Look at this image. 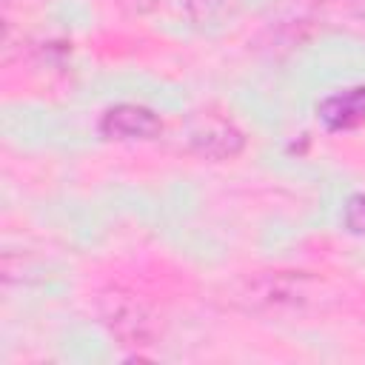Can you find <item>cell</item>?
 Returning <instances> with one entry per match:
<instances>
[{
	"instance_id": "obj_3",
	"label": "cell",
	"mask_w": 365,
	"mask_h": 365,
	"mask_svg": "<svg viewBox=\"0 0 365 365\" xmlns=\"http://www.w3.org/2000/svg\"><path fill=\"white\" fill-rule=\"evenodd\" d=\"M317 120L328 131H351L365 123V86H354L336 94H328L317 106Z\"/></svg>"
},
{
	"instance_id": "obj_7",
	"label": "cell",
	"mask_w": 365,
	"mask_h": 365,
	"mask_svg": "<svg viewBox=\"0 0 365 365\" xmlns=\"http://www.w3.org/2000/svg\"><path fill=\"white\" fill-rule=\"evenodd\" d=\"M345 11L351 20H356L365 29V0H345Z\"/></svg>"
},
{
	"instance_id": "obj_2",
	"label": "cell",
	"mask_w": 365,
	"mask_h": 365,
	"mask_svg": "<svg viewBox=\"0 0 365 365\" xmlns=\"http://www.w3.org/2000/svg\"><path fill=\"white\" fill-rule=\"evenodd\" d=\"M163 131L160 117L137 103H117L100 117V134L106 140L117 143H137V140H154Z\"/></svg>"
},
{
	"instance_id": "obj_6",
	"label": "cell",
	"mask_w": 365,
	"mask_h": 365,
	"mask_svg": "<svg viewBox=\"0 0 365 365\" xmlns=\"http://www.w3.org/2000/svg\"><path fill=\"white\" fill-rule=\"evenodd\" d=\"M342 222L351 234H365V194H354L342 208Z\"/></svg>"
},
{
	"instance_id": "obj_4",
	"label": "cell",
	"mask_w": 365,
	"mask_h": 365,
	"mask_svg": "<svg viewBox=\"0 0 365 365\" xmlns=\"http://www.w3.org/2000/svg\"><path fill=\"white\" fill-rule=\"evenodd\" d=\"M245 297L257 308H282V305H297L305 297V288H302V277L265 274L248 285Z\"/></svg>"
},
{
	"instance_id": "obj_5",
	"label": "cell",
	"mask_w": 365,
	"mask_h": 365,
	"mask_svg": "<svg viewBox=\"0 0 365 365\" xmlns=\"http://www.w3.org/2000/svg\"><path fill=\"white\" fill-rule=\"evenodd\" d=\"M245 145V137L231 123H211L191 134V148L208 160H228L237 157Z\"/></svg>"
},
{
	"instance_id": "obj_1",
	"label": "cell",
	"mask_w": 365,
	"mask_h": 365,
	"mask_svg": "<svg viewBox=\"0 0 365 365\" xmlns=\"http://www.w3.org/2000/svg\"><path fill=\"white\" fill-rule=\"evenodd\" d=\"M100 317L106 328L111 331V336L120 339L123 345H151L157 334V322L151 311L137 297L123 294V291H111L103 297Z\"/></svg>"
}]
</instances>
